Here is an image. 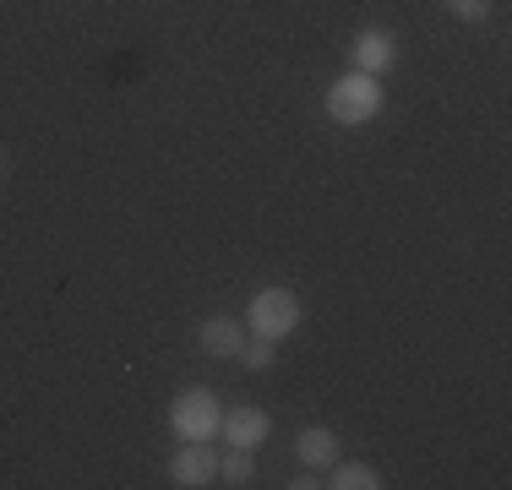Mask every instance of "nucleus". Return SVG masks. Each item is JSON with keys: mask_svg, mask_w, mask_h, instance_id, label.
Wrapping results in <instances>:
<instances>
[{"mask_svg": "<svg viewBox=\"0 0 512 490\" xmlns=\"http://www.w3.org/2000/svg\"><path fill=\"white\" fill-rule=\"evenodd\" d=\"M382 77H365V71H355L349 66L344 77L333 82V88H327V120H333V126H371L376 115H382Z\"/></svg>", "mask_w": 512, "mask_h": 490, "instance_id": "obj_1", "label": "nucleus"}, {"mask_svg": "<svg viewBox=\"0 0 512 490\" xmlns=\"http://www.w3.org/2000/svg\"><path fill=\"white\" fill-rule=\"evenodd\" d=\"M300 316H306V305H300L295 289H256L246 305V333L284 343L289 333H300Z\"/></svg>", "mask_w": 512, "mask_h": 490, "instance_id": "obj_2", "label": "nucleus"}, {"mask_svg": "<svg viewBox=\"0 0 512 490\" xmlns=\"http://www.w3.org/2000/svg\"><path fill=\"white\" fill-rule=\"evenodd\" d=\"M218 420H224V409H218V398L207 387H186L175 403H169V431H175L180 441H213Z\"/></svg>", "mask_w": 512, "mask_h": 490, "instance_id": "obj_3", "label": "nucleus"}, {"mask_svg": "<svg viewBox=\"0 0 512 490\" xmlns=\"http://www.w3.org/2000/svg\"><path fill=\"white\" fill-rule=\"evenodd\" d=\"M169 480L180 490H202L218 480V447L213 441H180L175 458H169Z\"/></svg>", "mask_w": 512, "mask_h": 490, "instance_id": "obj_4", "label": "nucleus"}, {"mask_svg": "<svg viewBox=\"0 0 512 490\" xmlns=\"http://www.w3.org/2000/svg\"><path fill=\"white\" fill-rule=\"evenodd\" d=\"M393 60H398V39L387 28H360L355 39H349V66L365 71V77L393 71Z\"/></svg>", "mask_w": 512, "mask_h": 490, "instance_id": "obj_5", "label": "nucleus"}, {"mask_svg": "<svg viewBox=\"0 0 512 490\" xmlns=\"http://www.w3.org/2000/svg\"><path fill=\"white\" fill-rule=\"evenodd\" d=\"M267 431H273V420H267V409H224V420H218V436L229 441V447H246L256 452L267 441Z\"/></svg>", "mask_w": 512, "mask_h": 490, "instance_id": "obj_6", "label": "nucleus"}, {"mask_svg": "<svg viewBox=\"0 0 512 490\" xmlns=\"http://www.w3.org/2000/svg\"><path fill=\"white\" fill-rule=\"evenodd\" d=\"M246 338H251L246 322H235V316H207V322L197 327V343H202L207 354H213V360H235Z\"/></svg>", "mask_w": 512, "mask_h": 490, "instance_id": "obj_7", "label": "nucleus"}, {"mask_svg": "<svg viewBox=\"0 0 512 490\" xmlns=\"http://www.w3.org/2000/svg\"><path fill=\"white\" fill-rule=\"evenodd\" d=\"M295 458L306 463V469H333L338 463V436L327 431V425H300V441H295Z\"/></svg>", "mask_w": 512, "mask_h": 490, "instance_id": "obj_8", "label": "nucleus"}, {"mask_svg": "<svg viewBox=\"0 0 512 490\" xmlns=\"http://www.w3.org/2000/svg\"><path fill=\"white\" fill-rule=\"evenodd\" d=\"M333 490H382V474L371 469V463H333V480H327Z\"/></svg>", "mask_w": 512, "mask_h": 490, "instance_id": "obj_9", "label": "nucleus"}, {"mask_svg": "<svg viewBox=\"0 0 512 490\" xmlns=\"http://www.w3.org/2000/svg\"><path fill=\"white\" fill-rule=\"evenodd\" d=\"M251 480H256V458L246 447L218 452V485H251Z\"/></svg>", "mask_w": 512, "mask_h": 490, "instance_id": "obj_10", "label": "nucleus"}, {"mask_svg": "<svg viewBox=\"0 0 512 490\" xmlns=\"http://www.w3.org/2000/svg\"><path fill=\"white\" fill-rule=\"evenodd\" d=\"M235 360L246 365V371H256V376H262V371H273L278 349H273L267 338H246V343H240V354H235Z\"/></svg>", "mask_w": 512, "mask_h": 490, "instance_id": "obj_11", "label": "nucleus"}, {"mask_svg": "<svg viewBox=\"0 0 512 490\" xmlns=\"http://www.w3.org/2000/svg\"><path fill=\"white\" fill-rule=\"evenodd\" d=\"M447 11H453L458 22H485L491 17V0H442Z\"/></svg>", "mask_w": 512, "mask_h": 490, "instance_id": "obj_12", "label": "nucleus"}, {"mask_svg": "<svg viewBox=\"0 0 512 490\" xmlns=\"http://www.w3.org/2000/svg\"><path fill=\"white\" fill-rule=\"evenodd\" d=\"M0 175H6V158H0Z\"/></svg>", "mask_w": 512, "mask_h": 490, "instance_id": "obj_13", "label": "nucleus"}]
</instances>
